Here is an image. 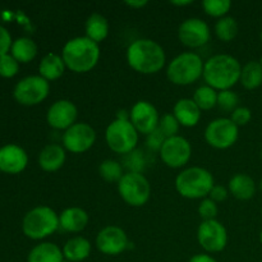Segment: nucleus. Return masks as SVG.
I'll return each instance as SVG.
<instances>
[{
  "instance_id": "39",
  "label": "nucleus",
  "mask_w": 262,
  "mask_h": 262,
  "mask_svg": "<svg viewBox=\"0 0 262 262\" xmlns=\"http://www.w3.org/2000/svg\"><path fill=\"white\" fill-rule=\"evenodd\" d=\"M165 140V136H164L163 133H161V130L158 128V129H155L152 133H150V135L147 136V138H146V145H147V147L150 148L151 151H159V152H160Z\"/></svg>"
},
{
  "instance_id": "45",
  "label": "nucleus",
  "mask_w": 262,
  "mask_h": 262,
  "mask_svg": "<svg viewBox=\"0 0 262 262\" xmlns=\"http://www.w3.org/2000/svg\"><path fill=\"white\" fill-rule=\"evenodd\" d=\"M260 189H261V192H262V178H261V181H260Z\"/></svg>"
},
{
  "instance_id": "41",
  "label": "nucleus",
  "mask_w": 262,
  "mask_h": 262,
  "mask_svg": "<svg viewBox=\"0 0 262 262\" xmlns=\"http://www.w3.org/2000/svg\"><path fill=\"white\" fill-rule=\"evenodd\" d=\"M228 193H229V191H228L224 186L215 184V186L212 187L211 191H210L209 199H211L212 201H215L217 204V202H223L224 200H227Z\"/></svg>"
},
{
  "instance_id": "12",
  "label": "nucleus",
  "mask_w": 262,
  "mask_h": 262,
  "mask_svg": "<svg viewBox=\"0 0 262 262\" xmlns=\"http://www.w3.org/2000/svg\"><path fill=\"white\" fill-rule=\"evenodd\" d=\"M63 147L72 154H83L94 146L96 132L90 124L77 122L63 133Z\"/></svg>"
},
{
  "instance_id": "47",
  "label": "nucleus",
  "mask_w": 262,
  "mask_h": 262,
  "mask_svg": "<svg viewBox=\"0 0 262 262\" xmlns=\"http://www.w3.org/2000/svg\"><path fill=\"white\" fill-rule=\"evenodd\" d=\"M260 38H261V42H262V31H261V33H260Z\"/></svg>"
},
{
  "instance_id": "4",
  "label": "nucleus",
  "mask_w": 262,
  "mask_h": 262,
  "mask_svg": "<svg viewBox=\"0 0 262 262\" xmlns=\"http://www.w3.org/2000/svg\"><path fill=\"white\" fill-rule=\"evenodd\" d=\"M214 186L212 174L201 166L183 169L176 178L177 192L188 200H204L209 196Z\"/></svg>"
},
{
  "instance_id": "35",
  "label": "nucleus",
  "mask_w": 262,
  "mask_h": 262,
  "mask_svg": "<svg viewBox=\"0 0 262 262\" xmlns=\"http://www.w3.org/2000/svg\"><path fill=\"white\" fill-rule=\"evenodd\" d=\"M124 168L130 173H142L145 168V156L140 150L136 148L132 152L124 155Z\"/></svg>"
},
{
  "instance_id": "1",
  "label": "nucleus",
  "mask_w": 262,
  "mask_h": 262,
  "mask_svg": "<svg viewBox=\"0 0 262 262\" xmlns=\"http://www.w3.org/2000/svg\"><path fill=\"white\" fill-rule=\"evenodd\" d=\"M241 72L242 66L238 59L229 54H216L205 61L202 77L207 86L219 92L232 90L239 82Z\"/></svg>"
},
{
  "instance_id": "50",
  "label": "nucleus",
  "mask_w": 262,
  "mask_h": 262,
  "mask_svg": "<svg viewBox=\"0 0 262 262\" xmlns=\"http://www.w3.org/2000/svg\"><path fill=\"white\" fill-rule=\"evenodd\" d=\"M64 262H69V261H67V260H64Z\"/></svg>"
},
{
  "instance_id": "6",
  "label": "nucleus",
  "mask_w": 262,
  "mask_h": 262,
  "mask_svg": "<svg viewBox=\"0 0 262 262\" xmlns=\"http://www.w3.org/2000/svg\"><path fill=\"white\" fill-rule=\"evenodd\" d=\"M60 228L59 215L49 206H37L23 219V233L31 239H43Z\"/></svg>"
},
{
  "instance_id": "3",
  "label": "nucleus",
  "mask_w": 262,
  "mask_h": 262,
  "mask_svg": "<svg viewBox=\"0 0 262 262\" xmlns=\"http://www.w3.org/2000/svg\"><path fill=\"white\" fill-rule=\"evenodd\" d=\"M100 51L99 43L90 40L86 36L73 37L66 42L61 50L66 67L74 73H87L99 63Z\"/></svg>"
},
{
  "instance_id": "33",
  "label": "nucleus",
  "mask_w": 262,
  "mask_h": 262,
  "mask_svg": "<svg viewBox=\"0 0 262 262\" xmlns=\"http://www.w3.org/2000/svg\"><path fill=\"white\" fill-rule=\"evenodd\" d=\"M238 102H239V97L232 90H224V91L217 92V106L223 112L232 114L238 107Z\"/></svg>"
},
{
  "instance_id": "24",
  "label": "nucleus",
  "mask_w": 262,
  "mask_h": 262,
  "mask_svg": "<svg viewBox=\"0 0 262 262\" xmlns=\"http://www.w3.org/2000/svg\"><path fill=\"white\" fill-rule=\"evenodd\" d=\"M66 68V63H64L61 55L56 53H49L41 59L40 66H38V72H40V76L42 78L50 82L60 78L64 74Z\"/></svg>"
},
{
  "instance_id": "42",
  "label": "nucleus",
  "mask_w": 262,
  "mask_h": 262,
  "mask_svg": "<svg viewBox=\"0 0 262 262\" xmlns=\"http://www.w3.org/2000/svg\"><path fill=\"white\" fill-rule=\"evenodd\" d=\"M189 262H217L212 256L207 255V253H199L194 255L193 257L189 260Z\"/></svg>"
},
{
  "instance_id": "13",
  "label": "nucleus",
  "mask_w": 262,
  "mask_h": 262,
  "mask_svg": "<svg viewBox=\"0 0 262 262\" xmlns=\"http://www.w3.org/2000/svg\"><path fill=\"white\" fill-rule=\"evenodd\" d=\"M159 154L166 166L179 169L183 168L191 159L192 146L187 138L174 136L171 138H166Z\"/></svg>"
},
{
  "instance_id": "37",
  "label": "nucleus",
  "mask_w": 262,
  "mask_h": 262,
  "mask_svg": "<svg viewBox=\"0 0 262 262\" xmlns=\"http://www.w3.org/2000/svg\"><path fill=\"white\" fill-rule=\"evenodd\" d=\"M217 209L216 202L212 201L211 199H204L199 206V215L202 217V222H207V220H215L217 216Z\"/></svg>"
},
{
  "instance_id": "34",
  "label": "nucleus",
  "mask_w": 262,
  "mask_h": 262,
  "mask_svg": "<svg viewBox=\"0 0 262 262\" xmlns=\"http://www.w3.org/2000/svg\"><path fill=\"white\" fill-rule=\"evenodd\" d=\"M179 122L177 120V118L174 117L173 113H169V114H164L160 118V122H159V129L161 130L165 138H171L174 136H178L179 132Z\"/></svg>"
},
{
  "instance_id": "40",
  "label": "nucleus",
  "mask_w": 262,
  "mask_h": 262,
  "mask_svg": "<svg viewBox=\"0 0 262 262\" xmlns=\"http://www.w3.org/2000/svg\"><path fill=\"white\" fill-rule=\"evenodd\" d=\"M9 48H12V37H10L9 31L0 26V56L7 54Z\"/></svg>"
},
{
  "instance_id": "38",
  "label": "nucleus",
  "mask_w": 262,
  "mask_h": 262,
  "mask_svg": "<svg viewBox=\"0 0 262 262\" xmlns=\"http://www.w3.org/2000/svg\"><path fill=\"white\" fill-rule=\"evenodd\" d=\"M251 118H252V113H251V110L246 106H238L237 109L230 114V119H232V122L234 123L237 127L248 124Z\"/></svg>"
},
{
  "instance_id": "32",
  "label": "nucleus",
  "mask_w": 262,
  "mask_h": 262,
  "mask_svg": "<svg viewBox=\"0 0 262 262\" xmlns=\"http://www.w3.org/2000/svg\"><path fill=\"white\" fill-rule=\"evenodd\" d=\"M202 8L207 15L220 19V18L225 17L230 10L232 2L230 0H205L202 2Z\"/></svg>"
},
{
  "instance_id": "22",
  "label": "nucleus",
  "mask_w": 262,
  "mask_h": 262,
  "mask_svg": "<svg viewBox=\"0 0 262 262\" xmlns=\"http://www.w3.org/2000/svg\"><path fill=\"white\" fill-rule=\"evenodd\" d=\"M228 191L230 194L241 201H248L256 194V183L250 176L243 173H238L233 176L229 181Z\"/></svg>"
},
{
  "instance_id": "2",
  "label": "nucleus",
  "mask_w": 262,
  "mask_h": 262,
  "mask_svg": "<svg viewBox=\"0 0 262 262\" xmlns=\"http://www.w3.org/2000/svg\"><path fill=\"white\" fill-rule=\"evenodd\" d=\"M127 61L133 71L142 74H155L166 61L163 46L151 38H138L127 49Z\"/></svg>"
},
{
  "instance_id": "29",
  "label": "nucleus",
  "mask_w": 262,
  "mask_h": 262,
  "mask_svg": "<svg viewBox=\"0 0 262 262\" xmlns=\"http://www.w3.org/2000/svg\"><path fill=\"white\" fill-rule=\"evenodd\" d=\"M238 22L235 18L225 15V17L220 18L215 25V35L220 41L224 42H229V41L234 40L238 35Z\"/></svg>"
},
{
  "instance_id": "26",
  "label": "nucleus",
  "mask_w": 262,
  "mask_h": 262,
  "mask_svg": "<svg viewBox=\"0 0 262 262\" xmlns=\"http://www.w3.org/2000/svg\"><path fill=\"white\" fill-rule=\"evenodd\" d=\"M109 22L106 18L99 13H94L86 20V37L95 41L96 43L102 42L109 35Z\"/></svg>"
},
{
  "instance_id": "11",
  "label": "nucleus",
  "mask_w": 262,
  "mask_h": 262,
  "mask_svg": "<svg viewBox=\"0 0 262 262\" xmlns=\"http://www.w3.org/2000/svg\"><path fill=\"white\" fill-rule=\"evenodd\" d=\"M197 241L209 253L222 252L228 243V232L219 220L202 222L197 229Z\"/></svg>"
},
{
  "instance_id": "18",
  "label": "nucleus",
  "mask_w": 262,
  "mask_h": 262,
  "mask_svg": "<svg viewBox=\"0 0 262 262\" xmlns=\"http://www.w3.org/2000/svg\"><path fill=\"white\" fill-rule=\"evenodd\" d=\"M28 156L22 147L7 145L0 148V169L5 173H19L27 166Z\"/></svg>"
},
{
  "instance_id": "16",
  "label": "nucleus",
  "mask_w": 262,
  "mask_h": 262,
  "mask_svg": "<svg viewBox=\"0 0 262 262\" xmlns=\"http://www.w3.org/2000/svg\"><path fill=\"white\" fill-rule=\"evenodd\" d=\"M96 247L106 256H118L128 247V237L122 228L107 225L102 228L96 237Z\"/></svg>"
},
{
  "instance_id": "36",
  "label": "nucleus",
  "mask_w": 262,
  "mask_h": 262,
  "mask_svg": "<svg viewBox=\"0 0 262 262\" xmlns=\"http://www.w3.org/2000/svg\"><path fill=\"white\" fill-rule=\"evenodd\" d=\"M19 69L17 59L9 54H4L0 56V76L13 77Z\"/></svg>"
},
{
  "instance_id": "21",
  "label": "nucleus",
  "mask_w": 262,
  "mask_h": 262,
  "mask_svg": "<svg viewBox=\"0 0 262 262\" xmlns=\"http://www.w3.org/2000/svg\"><path fill=\"white\" fill-rule=\"evenodd\" d=\"M66 163V148L56 143H50L41 150L38 164L45 171H56Z\"/></svg>"
},
{
  "instance_id": "15",
  "label": "nucleus",
  "mask_w": 262,
  "mask_h": 262,
  "mask_svg": "<svg viewBox=\"0 0 262 262\" xmlns=\"http://www.w3.org/2000/svg\"><path fill=\"white\" fill-rule=\"evenodd\" d=\"M129 120L138 133L148 136L154 130L158 129L160 117L158 109L151 102L146 100L137 101L129 112Z\"/></svg>"
},
{
  "instance_id": "46",
  "label": "nucleus",
  "mask_w": 262,
  "mask_h": 262,
  "mask_svg": "<svg viewBox=\"0 0 262 262\" xmlns=\"http://www.w3.org/2000/svg\"><path fill=\"white\" fill-rule=\"evenodd\" d=\"M260 242L262 243V230H261V233H260Z\"/></svg>"
},
{
  "instance_id": "51",
  "label": "nucleus",
  "mask_w": 262,
  "mask_h": 262,
  "mask_svg": "<svg viewBox=\"0 0 262 262\" xmlns=\"http://www.w3.org/2000/svg\"><path fill=\"white\" fill-rule=\"evenodd\" d=\"M261 212H262V209H261Z\"/></svg>"
},
{
  "instance_id": "27",
  "label": "nucleus",
  "mask_w": 262,
  "mask_h": 262,
  "mask_svg": "<svg viewBox=\"0 0 262 262\" xmlns=\"http://www.w3.org/2000/svg\"><path fill=\"white\" fill-rule=\"evenodd\" d=\"M239 82L247 90H256L262 84V66L260 61L251 60L242 67Z\"/></svg>"
},
{
  "instance_id": "30",
  "label": "nucleus",
  "mask_w": 262,
  "mask_h": 262,
  "mask_svg": "<svg viewBox=\"0 0 262 262\" xmlns=\"http://www.w3.org/2000/svg\"><path fill=\"white\" fill-rule=\"evenodd\" d=\"M193 101L202 110H211L217 106V91L212 87L204 84L200 86L193 94Z\"/></svg>"
},
{
  "instance_id": "5",
  "label": "nucleus",
  "mask_w": 262,
  "mask_h": 262,
  "mask_svg": "<svg viewBox=\"0 0 262 262\" xmlns=\"http://www.w3.org/2000/svg\"><path fill=\"white\" fill-rule=\"evenodd\" d=\"M204 60L199 54L186 51L177 55L166 68L169 81L178 86H188L194 83L204 74Z\"/></svg>"
},
{
  "instance_id": "9",
  "label": "nucleus",
  "mask_w": 262,
  "mask_h": 262,
  "mask_svg": "<svg viewBox=\"0 0 262 262\" xmlns=\"http://www.w3.org/2000/svg\"><path fill=\"white\" fill-rule=\"evenodd\" d=\"M239 127L230 118H217L211 120L205 129V140L211 147L217 150L229 148L237 142Z\"/></svg>"
},
{
  "instance_id": "48",
  "label": "nucleus",
  "mask_w": 262,
  "mask_h": 262,
  "mask_svg": "<svg viewBox=\"0 0 262 262\" xmlns=\"http://www.w3.org/2000/svg\"><path fill=\"white\" fill-rule=\"evenodd\" d=\"M261 159H262V148H261Z\"/></svg>"
},
{
  "instance_id": "8",
  "label": "nucleus",
  "mask_w": 262,
  "mask_h": 262,
  "mask_svg": "<svg viewBox=\"0 0 262 262\" xmlns=\"http://www.w3.org/2000/svg\"><path fill=\"white\" fill-rule=\"evenodd\" d=\"M118 192L125 204L132 207H141L150 200L151 186L142 173L127 171L118 182Z\"/></svg>"
},
{
  "instance_id": "23",
  "label": "nucleus",
  "mask_w": 262,
  "mask_h": 262,
  "mask_svg": "<svg viewBox=\"0 0 262 262\" xmlns=\"http://www.w3.org/2000/svg\"><path fill=\"white\" fill-rule=\"evenodd\" d=\"M91 243L83 237H73L66 242L63 247L64 260L69 262H82L91 255Z\"/></svg>"
},
{
  "instance_id": "7",
  "label": "nucleus",
  "mask_w": 262,
  "mask_h": 262,
  "mask_svg": "<svg viewBox=\"0 0 262 262\" xmlns=\"http://www.w3.org/2000/svg\"><path fill=\"white\" fill-rule=\"evenodd\" d=\"M105 141L113 152L127 155L137 147L138 132L129 119L117 118L107 125Z\"/></svg>"
},
{
  "instance_id": "10",
  "label": "nucleus",
  "mask_w": 262,
  "mask_h": 262,
  "mask_svg": "<svg viewBox=\"0 0 262 262\" xmlns=\"http://www.w3.org/2000/svg\"><path fill=\"white\" fill-rule=\"evenodd\" d=\"M50 92V83L41 76H28L20 79L14 87V97L23 105L42 102Z\"/></svg>"
},
{
  "instance_id": "44",
  "label": "nucleus",
  "mask_w": 262,
  "mask_h": 262,
  "mask_svg": "<svg viewBox=\"0 0 262 262\" xmlns=\"http://www.w3.org/2000/svg\"><path fill=\"white\" fill-rule=\"evenodd\" d=\"M170 4H173V5H178V7H184V5H189V4H192V2H189V0H187V2H171Z\"/></svg>"
},
{
  "instance_id": "20",
  "label": "nucleus",
  "mask_w": 262,
  "mask_h": 262,
  "mask_svg": "<svg viewBox=\"0 0 262 262\" xmlns=\"http://www.w3.org/2000/svg\"><path fill=\"white\" fill-rule=\"evenodd\" d=\"M89 214L81 207H68L59 215L60 228L69 233H79L89 224Z\"/></svg>"
},
{
  "instance_id": "31",
  "label": "nucleus",
  "mask_w": 262,
  "mask_h": 262,
  "mask_svg": "<svg viewBox=\"0 0 262 262\" xmlns=\"http://www.w3.org/2000/svg\"><path fill=\"white\" fill-rule=\"evenodd\" d=\"M99 173L101 178L106 182H117V183L124 176L122 164L117 160H113V159H106L100 164Z\"/></svg>"
},
{
  "instance_id": "28",
  "label": "nucleus",
  "mask_w": 262,
  "mask_h": 262,
  "mask_svg": "<svg viewBox=\"0 0 262 262\" xmlns=\"http://www.w3.org/2000/svg\"><path fill=\"white\" fill-rule=\"evenodd\" d=\"M37 54V45L30 37H19L12 43V55L17 61L28 63Z\"/></svg>"
},
{
  "instance_id": "49",
  "label": "nucleus",
  "mask_w": 262,
  "mask_h": 262,
  "mask_svg": "<svg viewBox=\"0 0 262 262\" xmlns=\"http://www.w3.org/2000/svg\"><path fill=\"white\" fill-rule=\"evenodd\" d=\"M260 63H261V66H262V58H261V60H260Z\"/></svg>"
},
{
  "instance_id": "43",
  "label": "nucleus",
  "mask_w": 262,
  "mask_h": 262,
  "mask_svg": "<svg viewBox=\"0 0 262 262\" xmlns=\"http://www.w3.org/2000/svg\"><path fill=\"white\" fill-rule=\"evenodd\" d=\"M125 4H127L128 7L132 8V9H141V8H143L145 5H147L148 2L147 0H138V2L132 0V2H125Z\"/></svg>"
},
{
  "instance_id": "17",
  "label": "nucleus",
  "mask_w": 262,
  "mask_h": 262,
  "mask_svg": "<svg viewBox=\"0 0 262 262\" xmlns=\"http://www.w3.org/2000/svg\"><path fill=\"white\" fill-rule=\"evenodd\" d=\"M77 117H78V109L71 100H58L54 102L48 110L46 120L49 125L54 129L64 130L76 124Z\"/></svg>"
},
{
  "instance_id": "19",
  "label": "nucleus",
  "mask_w": 262,
  "mask_h": 262,
  "mask_svg": "<svg viewBox=\"0 0 262 262\" xmlns=\"http://www.w3.org/2000/svg\"><path fill=\"white\" fill-rule=\"evenodd\" d=\"M173 115L177 118L179 124L191 128L199 124L201 119V109L197 106L193 99H181L174 105Z\"/></svg>"
},
{
  "instance_id": "25",
  "label": "nucleus",
  "mask_w": 262,
  "mask_h": 262,
  "mask_svg": "<svg viewBox=\"0 0 262 262\" xmlns=\"http://www.w3.org/2000/svg\"><path fill=\"white\" fill-rule=\"evenodd\" d=\"M28 262H64L63 250L55 243H40L28 253Z\"/></svg>"
},
{
  "instance_id": "14",
  "label": "nucleus",
  "mask_w": 262,
  "mask_h": 262,
  "mask_svg": "<svg viewBox=\"0 0 262 262\" xmlns=\"http://www.w3.org/2000/svg\"><path fill=\"white\" fill-rule=\"evenodd\" d=\"M179 41L189 49H199L206 45L211 38L209 25L201 18H188L178 28Z\"/></svg>"
}]
</instances>
